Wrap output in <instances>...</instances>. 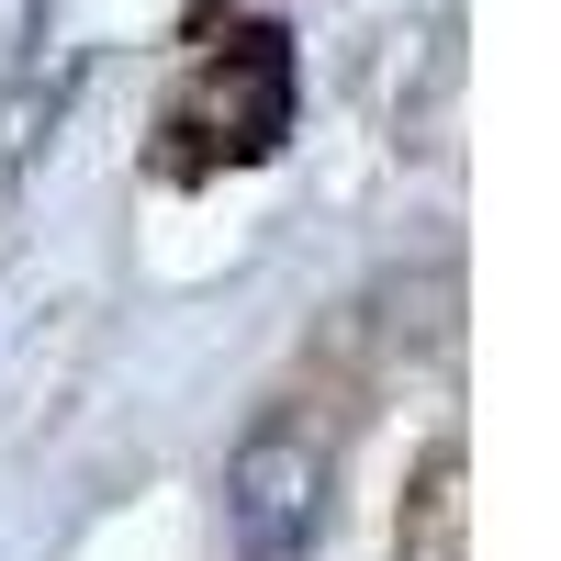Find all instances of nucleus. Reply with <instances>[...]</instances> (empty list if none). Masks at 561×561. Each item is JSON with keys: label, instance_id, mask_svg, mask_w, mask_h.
Returning <instances> with one entry per match:
<instances>
[{"label": "nucleus", "instance_id": "nucleus-2", "mask_svg": "<svg viewBox=\"0 0 561 561\" xmlns=\"http://www.w3.org/2000/svg\"><path fill=\"white\" fill-rule=\"evenodd\" d=\"M325 494H337V449L314 415H259L225 460V528L237 561H304L325 539Z\"/></svg>", "mask_w": 561, "mask_h": 561}, {"label": "nucleus", "instance_id": "nucleus-1", "mask_svg": "<svg viewBox=\"0 0 561 561\" xmlns=\"http://www.w3.org/2000/svg\"><path fill=\"white\" fill-rule=\"evenodd\" d=\"M293 102H304V68H293V34L280 23H225L203 45L192 90L169 102V169H259L280 158L293 135Z\"/></svg>", "mask_w": 561, "mask_h": 561}]
</instances>
